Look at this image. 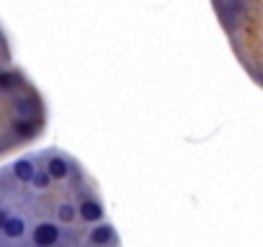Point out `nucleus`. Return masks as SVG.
<instances>
[{
  "instance_id": "20e7f679",
  "label": "nucleus",
  "mask_w": 263,
  "mask_h": 247,
  "mask_svg": "<svg viewBox=\"0 0 263 247\" xmlns=\"http://www.w3.org/2000/svg\"><path fill=\"white\" fill-rule=\"evenodd\" d=\"M78 219H83L85 224L103 221V219H106L103 203H101L96 196H85V198H80V201H78Z\"/></svg>"
},
{
  "instance_id": "f03ea898",
  "label": "nucleus",
  "mask_w": 263,
  "mask_h": 247,
  "mask_svg": "<svg viewBox=\"0 0 263 247\" xmlns=\"http://www.w3.org/2000/svg\"><path fill=\"white\" fill-rule=\"evenodd\" d=\"M116 242V229L111 221H96L90 229H88V244L90 247H111Z\"/></svg>"
},
{
  "instance_id": "6e6552de",
  "label": "nucleus",
  "mask_w": 263,
  "mask_h": 247,
  "mask_svg": "<svg viewBox=\"0 0 263 247\" xmlns=\"http://www.w3.org/2000/svg\"><path fill=\"white\" fill-rule=\"evenodd\" d=\"M13 108H16V116H18V118H36V113H39V100H36V98H16Z\"/></svg>"
},
{
  "instance_id": "0eeeda50",
  "label": "nucleus",
  "mask_w": 263,
  "mask_h": 247,
  "mask_svg": "<svg viewBox=\"0 0 263 247\" xmlns=\"http://www.w3.org/2000/svg\"><path fill=\"white\" fill-rule=\"evenodd\" d=\"M13 132L21 139H31V137L39 134V121L36 118H16L13 121Z\"/></svg>"
},
{
  "instance_id": "7ed1b4c3",
  "label": "nucleus",
  "mask_w": 263,
  "mask_h": 247,
  "mask_svg": "<svg viewBox=\"0 0 263 247\" xmlns=\"http://www.w3.org/2000/svg\"><path fill=\"white\" fill-rule=\"evenodd\" d=\"M44 170L52 175V180H67L70 173H72V162H70V157H65L62 152H47Z\"/></svg>"
},
{
  "instance_id": "39448f33",
  "label": "nucleus",
  "mask_w": 263,
  "mask_h": 247,
  "mask_svg": "<svg viewBox=\"0 0 263 247\" xmlns=\"http://www.w3.org/2000/svg\"><path fill=\"white\" fill-rule=\"evenodd\" d=\"M36 160L34 157H18L13 165H11V170H13V178L18 180V183H31V178H34V173H36Z\"/></svg>"
},
{
  "instance_id": "9b49d317",
  "label": "nucleus",
  "mask_w": 263,
  "mask_h": 247,
  "mask_svg": "<svg viewBox=\"0 0 263 247\" xmlns=\"http://www.w3.org/2000/svg\"><path fill=\"white\" fill-rule=\"evenodd\" d=\"M31 188H36V191H47L49 186H52V175L44 170V168H36V173H34V178H31V183H29Z\"/></svg>"
},
{
  "instance_id": "f8f14e48",
  "label": "nucleus",
  "mask_w": 263,
  "mask_h": 247,
  "mask_svg": "<svg viewBox=\"0 0 263 247\" xmlns=\"http://www.w3.org/2000/svg\"><path fill=\"white\" fill-rule=\"evenodd\" d=\"M8 216H11V214H8V211H6L3 206H0V232H3V227H6V221H8Z\"/></svg>"
},
{
  "instance_id": "423d86ee",
  "label": "nucleus",
  "mask_w": 263,
  "mask_h": 247,
  "mask_svg": "<svg viewBox=\"0 0 263 247\" xmlns=\"http://www.w3.org/2000/svg\"><path fill=\"white\" fill-rule=\"evenodd\" d=\"M26 229H29L26 219H24V216H13V214H11L0 234H3L6 239H21V237H26Z\"/></svg>"
},
{
  "instance_id": "1a4fd4ad",
  "label": "nucleus",
  "mask_w": 263,
  "mask_h": 247,
  "mask_svg": "<svg viewBox=\"0 0 263 247\" xmlns=\"http://www.w3.org/2000/svg\"><path fill=\"white\" fill-rule=\"evenodd\" d=\"M57 221H60L62 227H67V224H72V221H78V203H70V201H62V203L57 206Z\"/></svg>"
},
{
  "instance_id": "f257e3e1",
  "label": "nucleus",
  "mask_w": 263,
  "mask_h": 247,
  "mask_svg": "<svg viewBox=\"0 0 263 247\" xmlns=\"http://www.w3.org/2000/svg\"><path fill=\"white\" fill-rule=\"evenodd\" d=\"M62 239V224L60 221H39L31 229V244L34 247H57Z\"/></svg>"
},
{
  "instance_id": "9d476101",
  "label": "nucleus",
  "mask_w": 263,
  "mask_h": 247,
  "mask_svg": "<svg viewBox=\"0 0 263 247\" xmlns=\"http://www.w3.org/2000/svg\"><path fill=\"white\" fill-rule=\"evenodd\" d=\"M18 85H21V75H16L13 70H3V72H0V90L11 93V90H16Z\"/></svg>"
}]
</instances>
